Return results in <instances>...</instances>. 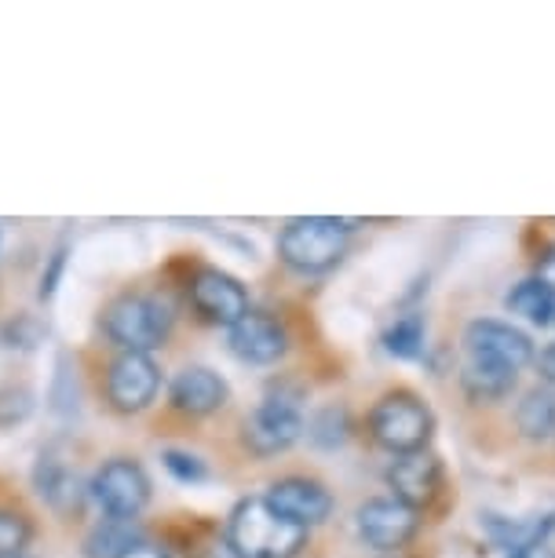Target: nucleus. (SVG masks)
I'll return each mask as SVG.
<instances>
[{
    "mask_svg": "<svg viewBox=\"0 0 555 558\" xmlns=\"http://www.w3.org/2000/svg\"><path fill=\"white\" fill-rule=\"evenodd\" d=\"M307 544V530L270 508L267 497H249L230 511L227 547L234 558H297Z\"/></svg>",
    "mask_w": 555,
    "mask_h": 558,
    "instance_id": "1",
    "label": "nucleus"
},
{
    "mask_svg": "<svg viewBox=\"0 0 555 558\" xmlns=\"http://www.w3.org/2000/svg\"><path fill=\"white\" fill-rule=\"evenodd\" d=\"M351 223L333 216H300L289 219L278 238V256L297 274H326L343 259L351 241Z\"/></svg>",
    "mask_w": 555,
    "mask_h": 558,
    "instance_id": "2",
    "label": "nucleus"
},
{
    "mask_svg": "<svg viewBox=\"0 0 555 558\" xmlns=\"http://www.w3.org/2000/svg\"><path fill=\"white\" fill-rule=\"evenodd\" d=\"M102 332L121 351L150 354L169 340L172 307L161 296H150V292H129V296L113 300L102 314Z\"/></svg>",
    "mask_w": 555,
    "mask_h": 558,
    "instance_id": "3",
    "label": "nucleus"
},
{
    "mask_svg": "<svg viewBox=\"0 0 555 558\" xmlns=\"http://www.w3.org/2000/svg\"><path fill=\"white\" fill-rule=\"evenodd\" d=\"M432 409H427L417 395H387L376 402L370 416V430L376 438V446H384L395 457H410V452H424V446L432 441Z\"/></svg>",
    "mask_w": 555,
    "mask_h": 558,
    "instance_id": "4",
    "label": "nucleus"
},
{
    "mask_svg": "<svg viewBox=\"0 0 555 558\" xmlns=\"http://www.w3.org/2000/svg\"><path fill=\"white\" fill-rule=\"evenodd\" d=\"M92 497L107 519H135L150 504V478L135 460L113 457L92 475Z\"/></svg>",
    "mask_w": 555,
    "mask_h": 558,
    "instance_id": "5",
    "label": "nucleus"
},
{
    "mask_svg": "<svg viewBox=\"0 0 555 558\" xmlns=\"http://www.w3.org/2000/svg\"><path fill=\"white\" fill-rule=\"evenodd\" d=\"M303 430V409L292 395H267L256 405V413L245 420V446L256 457H275L286 452Z\"/></svg>",
    "mask_w": 555,
    "mask_h": 558,
    "instance_id": "6",
    "label": "nucleus"
},
{
    "mask_svg": "<svg viewBox=\"0 0 555 558\" xmlns=\"http://www.w3.org/2000/svg\"><path fill=\"white\" fill-rule=\"evenodd\" d=\"M161 391V368L150 354L121 351L107 373V402L118 413H143Z\"/></svg>",
    "mask_w": 555,
    "mask_h": 558,
    "instance_id": "7",
    "label": "nucleus"
},
{
    "mask_svg": "<svg viewBox=\"0 0 555 558\" xmlns=\"http://www.w3.org/2000/svg\"><path fill=\"white\" fill-rule=\"evenodd\" d=\"M464 347H468L471 362L497 365V368H508V373H519L533 357V343L527 332L511 329L505 322H490V318L468 325Z\"/></svg>",
    "mask_w": 555,
    "mask_h": 558,
    "instance_id": "8",
    "label": "nucleus"
},
{
    "mask_svg": "<svg viewBox=\"0 0 555 558\" xmlns=\"http://www.w3.org/2000/svg\"><path fill=\"white\" fill-rule=\"evenodd\" d=\"M191 303L197 307V314H202L205 322L213 325H238L245 318L249 311V292L238 278H230V274L216 270V267H205L194 274L191 281Z\"/></svg>",
    "mask_w": 555,
    "mask_h": 558,
    "instance_id": "9",
    "label": "nucleus"
},
{
    "mask_svg": "<svg viewBox=\"0 0 555 558\" xmlns=\"http://www.w3.org/2000/svg\"><path fill=\"white\" fill-rule=\"evenodd\" d=\"M421 530V519H417L413 508H406L402 500H365L359 508V536L373 551H399L406 547Z\"/></svg>",
    "mask_w": 555,
    "mask_h": 558,
    "instance_id": "10",
    "label": "nucleus"
},
{
    "mask_svg": "<svg viewBox=\"0 0 555 558\" xmlns=\"http://www.w3.org/2000/svg\"><path fill=\"white\" fill-rule=\"evenodd\" d=\"M267 504L275 508L281 519H289L300 530H311V525L326 522L333 511V497L326 493V486L311 478H281L270 486Z\"/></svg>",
    "mask_w": 555,
    "mask_h": 558,
    "instance_id": "11",
    "label": "nucleus"
},
{
    "mask_svg": "<svg viewBox=\"0 0 555 558\" xmlns=\"http://www.w3.org/2000/svg\"><path fill=\"white\" fill-rule=\"evenodd\" d=\"M230 351L249 365H275L286 354V329L264 311H249L242 322L230 325Z\"/></svg>",
    "mask_w": 555,
    "mask_h": 558,
    "instance_id": "12",
    "label": "nucleus"
},
{
    "mask_svg": "<svg viewBox=\"0 0 555 558\" xmlns=\"http://www.w3.org/2000/svg\"><path fill=\"white\" fill-rule=\"evenodd\" d=\"M438 482H443V468L432 452H410V457H399L387 471V486L395 489V500H402L406 508H424V504L435 500Z\"/></svg>",
    "mask_w": 555,
    "mask_h": 558,
    "instance_id": "13",
    "label": "nucleus"
},
{
    "mask_svg": "<svg viewBox=\"0 0 555 558\" xmlns=\"http://www.w3.org/2000/svg\"><path fill=\"white\" fill-rule=\"evenodd\" d=\"M169 402H172V409H180L186 416H208L227 405V384H224V376L213 373V368L191 365L172 380Z\"/></svg>",
    "mask_w": 555,
    "mask_h": 558,
    "instance_id": "14",
    "label": "nucleus"
},
{
    "mask_svg": "<svg viewBox=\"0 0 555 558\" xmlns=\"http://www.w3.org/2000/svg\"><path fill=\"white\" fill-rule=\"evenodd\" d=\"M34 486H37L40 497H45L48 508H56V511H73L81 504L77 475H73V471L59 457H51V452H45V457L37 460Z\"/></svg>",
    "mask_w": 555,
    "mask_h": 558,
    "instance_id": "15",
    "label": "nucleus"
},
{
    "mask_svg": "<svg viewBox=\"0 0 555 558\" xmlns=\"http://www.w3.org/2000/svg\"><path fill=\"white\" fill-rule=\"evenodd\" d=\"M516 424L527 438L544 441L555 435V391H530L516 409Z\"/></svg>",
    "mask_w": 555,
    "mask_h": 558,
    "instance_id": "16",
    "label": "nucleus"
},
{
    "mask_svg": "<svg viewBox=\"0 0 555 558\" xmlns=\"http://www.w3.org/2000/svg\"><path fill=\"white\" fill-rule=\"evenodd\" d=\"M143 536L135 533L132 519H102L96 530L88 533V558H121L132 544H140Z\"/></svg>",
    "mask_w": 555,
    "mask_h": 558,
    "instance_id": "17",
    "label": "nucleus"
},
{
    "mask_svg": "<svg viewBox=\"0 0 555 558\" xmlns=\"http://www.w3.org/2000/svg\"><path fill=\"white\" fill-rule=\"evenodd\" d=\"M508 307L533 325H555V292L544 289L538 278L519 281V286L508 292Z\"/></svg>",
    "mask_w": 555,
    "mask_h": 558,
    "instance_id": "18",
    "label": "nucleus"
},
{
    "mask_svg": "<svg viewBox=\"0 0 555 558\" xmlns=\"http://www.w3.org/2000/svg\"><path fill=\"white\" fill-rule=\"evenodd\" d=\"M511 387H516V373L497 365H479L471 362L464 368V391L475 398V402H494V398H505Z\"/></svg>",
    "mask_w": 555,
    "mask_h": 558,
    "instance_id": "19",
    "label": "nucleus"
},
{
    "mask_svg": "<svg viewBox=\"0 0 555 558\" xmlns=\"http://www.w3.org/2000/svg\"><path fill=\"white\" fill-rule=\"evenodd\" d=\"M387 351L399 354V357H417L421 354V343H424V322L421 314H406V318H399L387 329L384 336Z\"/></svg>",
    "mask_w": 555,
    "mask_h": 558,
    "instance_id": "20",
    "label": "nucleus"
},
{
    "mask_svg": "<svg viewBox=\"0 0 555 558\" xmlns=\"http://www.w3.org/2000/svg\"><path fill=\"white\" fill-rule=\"evenodd\" d=\"M34 536L26 514L19 511H0V558H19L26 555V544Z\"/></svg>",
    "mask_w": 555,
    "mask_h": 558,
    "instance_id": "21",
    "label": "nucleus"
},
{
    "mask_svg": "<svg viewBox=\"0 0 555 558\" xmlns=\"http://www.w3.org/2000/svg\"><path fill=\"white\" fill-rule=\"evenodd\" d=\"M29 413H34V391L29 387L23 384L0 387V427L23 424V420H29Z\"/></svg>",
    "mask_w": 555,
    "mask_h": 558,
    "instance_id": "22",
    "label": "nucleus"
},
{
    "mask_svg": "<svg viewBox=\"0 0 555 558\" xmlns=\"http://www.w3.org/2000/svg\"><path fill=\"white\" fill-rule=\"evenodd\" d=\"M311 438L318 441L322 449H333L348 438V413L343 409H322L318 416L311 420Z\"/></svg>",
    "mask_w": 555,
    "mask_h": 558,
    "instance_id": "23",
    "label": "nucleus"
},
{
    "mask_svg": "<svg viewBox=\"0 0 555 558\" xmlns=\"http://www.w3.org/2000/svg\"><path fill=\"white\" fill-rule=\"evenodd\" d=\"M165 468H169V475L176 482H183V486H197V482H205L208 478V471H205V463L191 457V452H180V449H169L165 452Z\"/></svg>",
    "mask_w": 555,
    "mask_h": 558,
    "instance_id": "24",
    "label": "nucleus"
},
{
    "mask_svg": "<svg viewBox=\"0 0 555 558\" xmlns=\"http://www.w3.org/2000/svg\"><path fill=\"white\" fill-rule=\"evenodd\" d=\"M62 267H67V245H59L56 252H51L48 270L40 274V300H51V296H56L59 278H62Z\"/></svg>",
    "mask_w": 555,
    "mask_h": 558,
    "instance_id": "25",
    "label": "nucleus"
},
{
    "mask_svg": "<svg viewBox=\"0 0 555 558\" xmlns=\"http://www.w3.org/2000/svg\"><path fill=\"white\" fill-rule=\"evenodd\" d=\"M538 281L548 292H555V245L541 252V259H538Z\"/></svg>",
    "mask_w": 555,
    "mask_h": 558,
    "instance_id": "26",
    "label": "nucleus"
},
{
    "mask_svg": "<svg viewBox=\"0 0 555 558\" xmlns=\"http://www.w3.org/2000/svg\"><path fill=\"white\" fill-rule=\"evenodd\" d=\"M121 558H172V555L165 551V547L150 544V541H140V544H132Z\"/></svg>",
    "mask_w": 555,
    "mask_h": 558,
    "instance_id": "27",
    "label": "nucleus"
},
{
    "mask_svg": "<svg viewBox=\"0 0 555 558\" xmlns=\"http://www.w3.org/2000/svg\"><path fill=\"white\" fill-rule=\"evenodd\" d=\"M538 368H541V380L555 387V343H548V347H544V351H541Z\"/></svg>",
    "mask_w": 555,
    "mask_h": 558,
    "instance_id": "28",
    "label": "nucleus"
},
{
    "mask_svg": "<svg viewBox=\"0 0 555 558\" xmlns=\"http://www.w3.org/2000/svg\"><path fill=\"white\" fill-rule=\"evenodd\" d=\"M511 558H555V551H552V547L548 544H530V547H522V551H516V555H511Z\"/></svg>",
    "mask_w": 555,
    "mask_h": 558,
    "instance_id": "29",
    "label": "nucleus"
},
{
    "mask_svg": "<svg viewBox=\"0 0 555 558\" xmlns=\"http://www.w3.org/2000/svg\"><path fill=\"white\" fill-rule=\"evenodd\" d=\"M19 558H29V555H19Z\"/></svg>",
    "mask_w": 555,
    "mask_h": 558,
    "instance_id": "30",
    "label": "nucleus"
}]
</instances>
